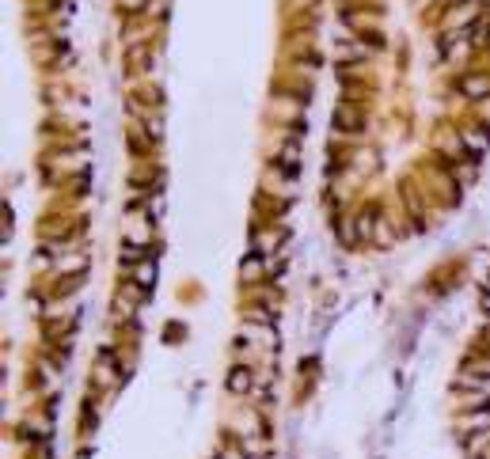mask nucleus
<instances>
[{"instance_id":"2","label":"nucleus","mask_w":490,"mask_h":459,"mask_svg":"<svg viewBox=\"0 0 490 459\" xmlns=\"http://www.w3.org/2000/svg\"><path fill=\"white\" fill-rule=\"evenodd\" d=\"M460 92L471 95V99H475V95H490V80H483V76H464L460 80Z\"/></svg>"},{"instance_id":"1","label":"nucleus","mask_w":490,"mask_h":459,"mask_svg":"<svg viewBox=\"0 0 490 459\" xmlns=\"http://www.w3.org/2000/svg\"><path fill=\"white\" fill-rule=\"evenodd\" d=\"M251 383H255V372H251V368H232V376H228V391H232V395L251 391Z\"/></svg>"}]
</instances>
